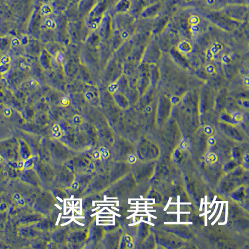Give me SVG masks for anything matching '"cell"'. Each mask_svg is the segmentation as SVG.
Returning <instances> with one entry per match:
<instances>
[{
  "instance_id": "obj_2",
  "label": "cell",
  "mask_w": 249,
  "mask_h": 249,
  "mask_svg": "<svg viewBox=\"0 0 249 249\" xmlns=\"http://www.w3.org/2000/svg\"><path fill=\"white\" fill-rule=\"evenodd\" d=\"M40 12H41L42 15L47 16L52 14V12H53V9L50 5L45 4V5H42V6L40 8Z\"/></svg>"
},
{
  "instance_id": "obj_10",
  "label": "cell",
  "mask_w": 249,
  "mask_h": 249,
  "mask_svg": "<svg viewBox=\"0 0 249 249\" xmlns=\"http://www.w3.org/2000/svg\"><path fill=\"white\" fill-rule=\"evenodd\" d=\"M219 45H219V44H216L212 48L211 51L212 54H217L218 52L219 51L220 49H221V48H219Z\"/></svg>"
},
{
  "instance_id": "obj_1",
  "label": "cell",
  "mask_w": 249,
  "mask_h": 249,
  "mask_svg": "<svg viewBox=\"0 0 249 249\" xmlns=\"http://www.w3.org/2000/svg\"><path fill=\"white\" fill-rule=\"evenodd\" d=\"M130 8V2L128 0H120L117 3L116 9L120 12H125Z\"/></svg>"
},
{
  "instance_id": "obj_8",
  "label": "cell",
  "mask_w": 249,
  "mask_h": 249,
  "mask_svg": "<svg viewBox=\"0 0 249 249\" xmlns=\"http://www.w3.org/2000/svg\"><path fill=\"white\" fill-rule=\"evenodd\" d=\"M70 103V100L67 96H64L62 97V98L61 100V104L63 107H67Z\"/></svg>"
},
{
  "instance_id": "obj_12",
  "label": "cell",
  "mask_w": 249,
  "mask_h": 249,
  "mask_svg": "<svg viewBox=\"0 0 249 249\" xmlns=\"http://www.w3.org/2000/svg\"><path fill=\"white\" fill-rule=\"evenodd\" d=\"M1 161V158L0 157V161Z\"/></svg>"
},
{
  "instance_id": "obj_9",
  "label": "cell",
  "mask_w": 249,
  "mask_h": 249,
  "mask_svg": "<svg viewBox=\"0 0 249 249\" xmlns=\"http://www.w3.org/2000/svg\"><path fill=\"white\" fill-rule=\"evenodd\" d=\"M83 119L82 118L79 116V115H75L74 117V123L77 124H80L81 123H82Z\"/></svg>"
},
{
  "instance_id": "obj_11",
  "label": "cell",
  "mask_w": 249,
  "mask_h": 249,
  "mask_svg": "<svg viewBox=\"0 0 249 249\" xmlns=\"http://www.w3.org/2000/svg\"><path fill=\"white\" fill-rule=\"evenodd\" d=\"M190 21L192 24H193L194 25H196L198 24V21H199V19L198 17L196 16H192V17H191V19H190Z\"/></svg>"
},
{
  "instance_id": "obj_5",
  "label": "cell",
  "mask_w": 249,
  "mask_h": 249,
  "mask_svg": "<svg viewBox=\"0 0 249 249\" xmlns=\"http://www.w3.org/2000/svg\"><path fill=\"white\" fill-rule=\"evenodd\" d=\"M179 49L184 52H188L190 51V49H191V47L188 42H183L181 43L180 45H179Z\"/></svg>"
},
{
  "instance_id": "obj_7",
  "label": "cell",
  "mask_w": 249,
  "mask_h": 249,
  "mask_svg": "<svg viewBox=\"0 0 249 249\" xmlns=\"http://www.w3.org/2000/svg\"><path fill=\"white\" fill-rule=\"evenodd\" d=\"M14 199L18 204V205H21V206L24 205V199H23L22 196L19 194H16L14 196Z\"/></svg>"
},
{
  "instance_id": "obj_3",
  "label": "cell",
  "mask_w": 249,
  "mask_h": 249,
  "mask_svg": "<svg viewBox=\"0 0 249 249\" xmlns=\"http://www.w3.org/2000/svg\"><path fill=\"white\" fill-rule=\"evenodd\" d=\"M47 29L53 30L56 28V24L54 21L51 19H47L44 22V24L43 26Z\"/></svg>"
},
{
  "instance_id": "obj_6",
  "label": "cell",
  "mask_w": 249,
  "mask_h": 249,
  "mask_svg": "<svg viewBox=\"0 0 249 249\" xmlns=\"http://www.w3.org/2000/svg\"><path fill=\"white\" fill-rule=\"evenodd\" d=\"M52 132L54 136L55 137H56V138H61L62 136L61 128H60L59 126L57 125V124L54 125V126L52 128Z\"/></svg>"
},
{
  "instance_id": "obj_4",
  "label": "cell",
  "mask_w": 249,
  "mask_h": 249,
  "mask_svg": "<svg viewBox=\"0 0 249 249\" xmlns=\"http://www.w3.org/2000/svg\"><path fill=\"white\" fill-rule=\"evenodd\" d=\"M85 98H87V100L90 102L91 103H94L97 98L96 97V95H95V93L93 92L92 91H88L85 93Z\"/></svg>"
}]
</instances>
